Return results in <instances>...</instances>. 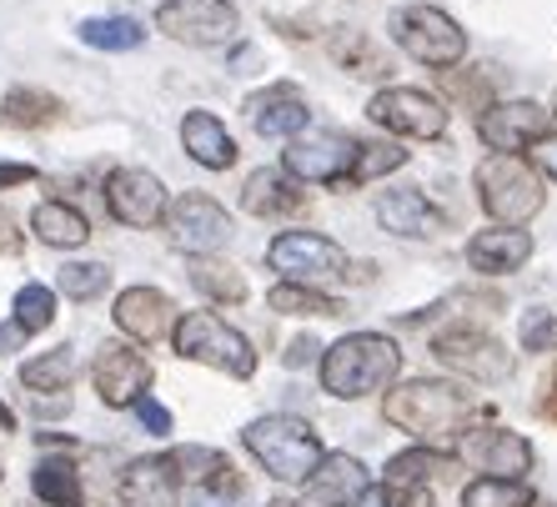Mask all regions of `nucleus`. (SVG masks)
<instances>
[{"label":"nucleus","mask_w":557,"mask_h":507,"mask_svg":"<svg viewBox=\"0 0 557 507\" xmlns=\"http://www.w3.org/2000/svg\"><path fill=\"white\" fill-rule=\"evenodd\" d=\"M382 417H387L392 428L412 432L422 447L442 453L447 443H457L467 428V417H472V397H467L457 382H407V387L387 392V403H382Z\"/></svg>","instance_id":"1"},{"label":"nucleus","mask_w":557,"mask_h":507,"mask_svg":"<svg viewBox=\"0 0 557 507\" xmlns=\"http://www.w3.org/2000/svg\"><path fill=\"white\" fill-rule=\"evenodd\" d=\"M397 372H403V351H397L392 337H382V332H351L337 347H326V357H322V387L332 397H347V403L387 387Z\"/></svg>","instance_id":"2"},{"label":"nucleus","mask_w":557,"mask_h":507,"mask_svg":"<svg viewBox=\"0 0 557 507\" xmlns=\"http://www.w3.org/2000/svg\"><path fill=\"white\" fill-rule=\"evenodd\" d=\"M247 453L257 457L261 468L272 472L276 482H307L311 478V468L322 462V437L311 432V422H301V417H286V412H276V417H257L247 432Z\"/></svg>","instance_id":"3"},{"label":"nucleus","mask_w":557,"mask_h":507,"mask_svg":"<svg viewBox=\"0 0 557 507\" xmlns=\"http://www.w3.org/2000/svg\"><path fill=\"white\" fill-rule=\"evenodd\" d=\"M478 196H482V207H487V217L497 226H512V232H522L543 211V182H537V171L522 157H497V151L482 157Z\"/></svg>","instance_id":"4"},{"label":"nucleus","mask_w":557,"mask_h":507,"mask_svg":"<svg viewBox=\"0 0 557 507\" xmlns=\"http://www.w3.org/2000/svg\"><path fill=\"white\" fill-rule=\"evenodd\" d=\"M176 351L191 357V362L216 367V372H226V378H251V372H257V351H251V342L242 337L236 326L221 322L216 312H186L182 322H176Z\"/></svg>","instance_id":"5"},{"label":"nucleus","mask_w":557,"mask_h":507,"mask_svg":"<svg viewBox=\"0 0 557 507\" xmlns=\"http://www.w3.org/2000/svg\"><path fill=\"white\" fill-rule=\"evenodd\" d=\"M392 36H397V46L417 65H432V71H453L467 55V30L447 11H437V5H407V11H397Z\"/></svg>","instance_id":"6"},{"label":"nucleus","mask_w":557,"mask_h":507,"mask_svg":"<svg viewBox=\"0 0 557 507\" xmlns=\"http://www.w3.org/2000/svg\"><path fill=\"white\" fill-rule=\"evenodd\" d=\"M267 261H272V272H282L292 286H317V292H322V282H342V276L351 272L347 251L317 232H282L272 247H267Z\"/></svg>","instance_id":"7"},{"label":"nucleus","mask_w":557,"mask_h":507,"mask_svg":"<svg viewBox=\"0 0 557 507\" xmlns=\"http://www.w3.org/2000/svg\"><path fill=\"white\" fill-rule=\"evenodd\" d=\"M156 30H166L182 46H226L242 30V15L232 0H161Z\"/></svg>","instance_id":"8"},{"label":"nucleus","mask_w":557,"mask_h":507,"mask_svg":"<svg viewBox=\"0 0 557 507\" xmlns=\"http://www.w3.org/2000/svg\"><path fill=\"white\" fill-rule=\"evenodd\" d=\"M432 351H437L442 367L462 372L467 382H507L512 378V357L497 337L478 332V326H447L432 337Z\"/></svg>","instance_id":"9"},{"label":"nucleus","mask_w":557,"mask_h":507,"mask_svg":"<svg viewBox=\"0 0 557 507\" xmlns=\"http://www.w3.org/2000/svg\"><path fill=\"white\" fill-rule=\"evenodd\" d=\"M351 161H357V141H351L347 131H301L292 136L286 146L282 166L307 186H322V182H342L351 176Z\"/></svg>","instance_id":"10"},{"label":"nucleus","mask_w":557,"mask_h":507,"mask_svg":"<svg viewBox=\"0 0 557 507\" xmlns=\"http://www.w3.org/2000/svg\"><path fill=\"white\" fill-rule=\"evenodd\" d=\"M367 116L376 126L397 131V136H417V141H437L447 131V111H442L437 96L417 91V86H387L367 101Z\"/></svg>","instance_id":"11"},{"label":"nucleus","mask_w":557,"mask_h":507,"mask_svg":"<svg viewBox=\"0 0 557 507\" xmlns=\"http://www.w3.org/2000/svg\"><path fill=\"white\" fill-rule=\"evenodd\" d=\"M166 217H171V236H176V247H186L191 257H211L216 247L232 242V217H226V207L211 201L207 191H182L166 207Z\"/></svg>","instance_id":"12"},{"label":"nucleus","mask_w":557,"mask_h":507,"mask_svg":"<svg viewBox=\"0 0 557 507\" xmlns=\"http://www.w3.org/2000/svg\"><path fill=\"white\" fill-rule=\"evenodd\" d=\"M106 211H111L121 226L146 232V226H156L166 217V186L141 166H121L106 176Z\"/></svg>","instance_id":"13"},{"label":"nucleus","mask_w":557,"mask_h":507,"mask_svg":"<svg viewBox=\"0 0 557 507\" xmlns=\"http://www.w3.org/2000/svg\"><path fill=\"white\" fill-rule=\"evenodd\" d=\"M478 136L497 157H518L522 146H537L547 136V106L537 101H493L478 116Z\"/></svg>","instance_id":"14"},{"label":"nucleus","mask_w":557,"mask_h":507,"mask_svg":"<svg viewBox=\"0 0 557 507\" xmlns=\"http://www.w3.org/2000/svg\"><path fill=\"white\" fill-rule=\"evenodd\" d=\"M91 378L106 407H136L146 397V387H151V362L136 347H126V342H106L96 351Z\"/></svg>","instance_id":"15"},{"label":"nucleus","mask_w":557,"mask_h":507,"mask_svg":"<svg viewBox=\"0 0 557 507\" xmlns=\"http://www.w3.org/2000/svg\"><path fill=\"white\" fill-rule=\"evenodd\" d=\"M367 493V468L347 453H326L307 478V493L297 507H351Z\"/></svg>","instance_id":"16"},{"label":"nucleus","mask_w":557,"mask_h":507,"mask_svg":"<svg viewBox=\"0 0 557 507\" xmlns=\"http://www.w3.org/2000/svg\"><path fill=\"white\" fill-rule=\"evenodd\" d=\"M247 116H251V126H257L261 136H301L307 121H311V106H307V96H301L292 81H282V86H267V91L251 96Z\"/></svg>","instance_id":"17"},{"label":"nucleus","mask_w":557,"mask_h":507,"mask_svg":"<svg viewBox=\"0 0 557 507\" xmlns=\"http://www.w3.org/2000/svg\"><path fill=\"white\" fill-rule=\"evenodd\" d=\"M171 297L166 292H156V286H126L116 297V326L126 337L136 342H156L171 332Z\"/></svg>","instance_id":"18"},{"label":"nucleus","mask_w":557,"mask_h":507,"mask_svg":"<svg viewBox=\"0 0 557 507\" xmlns=\"http://www.w3.org/2000/svg\"><path fill=\"white\" fill-rule=\"evenodd\" d=\"M376 222L387 226V232L407 236V242H422V236L442 232V211L417 186H397V191H387L376 201Z\"/></svg>","instance_id":"19"},{"label":"nucleus","mask_w":557,"mask_h":507,"mask_svg":"<svg viewBox=\"0 0 557 507\" xmlns=\"http://www.w3.org/2000/svg\"><path fill=\"white\" fill-rule=\"evenodd\" d=\"M182 482L171 472V457H136L121 472V503L126 507H176Z\"/></svg>","instance_id":"20"},{"label":"nucleus","mask_w":557,"mask_h":507,"mask_svg":"<svg viewBox=\"0 0 557 507\" xmlns=\"http://www.w3.org/2000/svg\"><path fill=\"white\" fill-rule=\"evenodd\" d=\"M528 257H532V236L512 232V226H493V232H478L472 242H467V261H472V272H487V276L518 272Z\"/></svg>","instance_id":"21"},{"label":"nucleus","mask_w":557,"mask_h":507,"mask_svg":"<svg viewBox=\"0 0 557 507\" xmlns=\"http://www.w3.org/2000/svg\"><path fill=\"white\" fill-rule=\"evenodd\" d=\"M182 146H186V157L207 171H226L236 161L232 131L221 126V116H211V111H191L182 121Z\"/></svg>","instance_id":"22"},{"label":"nucleus","mask_w":557,"mask_h":507,"mask_svg":"<svg viewBox=\"0 0 557 507\" xmlns=\"http://www.w3.org/2000/svg\"><path fill=\"white\" fill-rule=\"evenodd\" d=\"M467 453L482 462L487 478H507V482H522V472L532 468V443L522 432H482L478 443H467Z\"/></svg>","instance_id":"23"},{"label":"nucleus","mask_w":557,"mask_h":507,"mask_svg":"<svg viewBox=\"0 0 557 507\" xmlns=\"http://www.w3.org/2000/svg\"><path fill=\"white\" fill-rule=\"evenodd\" d=\"M30 232H36V242H46V247H55V251H76L91 242L86 217H81L76 207H65V201H40V207L30 211Z\"/></svg>","instance_id":"24"},{"label":"nucleus","mask_w":557,"mask_h":507,"mask_svg":"<svg viewBox=\"0 0 557 507\" xmlns=\"http://www.w3.org/2000/svg\"><path fill=\"white\" fill-rule=\"evenodd\" d=\"M242 207H247L251 217H292V211L307 207V191H297V186L286 182V176H276V171H251L247 186H242Z\"/></svg>","instance_id":"25"},{"label":"nucleus","mask_w":557,"mask_h":507,"mask_svg":"<svg viewBox=\"0 0 557 507\" xmlns=\"http://www.w3.org/2000/svg\"><path fill=\"white\" fill-rule=\"evenodd\" d=\"M326 51H332V61L347 65L351 76H362V81H382L392 71L387 51H382L367 30H337V36L326 40Z\"/></svg>","instance_id":"26"},{"label":"nucleus","mask_w":557,"mask_h":507,"mask_svg":"<svg viewBox=\"0 0 557 507\" xmlns=\"http://www.w3.org/2000/svg\"><path fill=\"white\" fill-rule=\"evenodd\" d=\"M61 96L51 91H36V86H15L5 101H0V121L5 126H26V131H40V126H55L61 121Z\"/></svg>","instance_id":"27"},{"label":"nucleus","mask_w":557,"mask_h":507,"mask_svg":"<svg viewBox=\"0 0 557 507\" xmlns=\"http://www.w3.org/2000/svg\"><path fill=\"white\" fill-rule=\"evenodd\" d=\"M191 286L201 292V297H211V301H247V276L236 272L232 261H221V257H191Z\"/></svg>","instance_id":"28"},{"label":"nucleus","mask_w":557,"mask_h":507,"mask_svg":"<svg viewBox=\"0 0 557 507\" xmlns=\"http://www.w3.org/2000/svg\"><path fill=\"white\" fill-rule=\"evenodd\" d=\"M30 487L46 507H81V472L65 457H40L30 472Z\"/></svg>","instance_id":"29"},{"label":"nucleus","mask_w":557,"mask_h":507,"mask_svg":"<svg viewBox=\"0 0 557 507\" xmlns=\"http://www.w3.org/2000/svg\"><path fill=\"white\" fill-rule=\"evenodd\" d=\"M81 40L96 51H136L146 40V26L131 15H91V21H81Z\"/></svg>","instance_id":"30"},{"label":"nucleus","mask_w":557,"mask_h":507,"mask_svg":"<svg viewBox=\"0 0 557 507\" xmlns=\"http://www.w3.org/2000/svg\"><path fill=\"white\" fill-rule=\"evenodd\" d=\"M171 472H176V482H186V487H211V482L221 478V472H232V462H226V453H216V447H176L171 453Z\"/></svg>","instance_id":"31"},{"label":"nucleus","mask_w":557,"mask_h":507,"mask_svg":"<svg viewBox=\"0 0 557 507\" xmlns=\"http://www.w3.org/2000/svg\"><path fill=\"white\" fill-rule=\"evenodd\" d=\"M453 468L447 453H432V447H407L387 462V487H428V478Z\"/></svg>","instance_id":"32"},{"label":"nucleus","mask_w":557,"mask_h":507,"mask_svg":"<svg viewBox=\"0 0 557 507\" xmlns=\"http://www.w3.org/2000/svg\"><path fill=\"white\" fill-rule=\"evenodd\" d=\"M267 307L272 312H286V317H342V301L326 297V292H317V286H272L267 292Z\"/></svg>","instance_id":"33"},{"label":"nucleus","mask_w":557,"mask_h":507,"mask_svg":"<svg viewBox=\"0 0 557 507\" xmlns=\"http://www.w3.org/2000/svg\"><path fill=\"white\" fill-rule=\"evenodd\" d=\"M71 378H76V351L71 347H55V351H46V357L21 367V382H26L30 392H65Z\"/></svg>","instance_id":"34"},{"label":"nucleus","mask_w":557,"mask_h":507,"mask_svg":"<svg viewBox=\"0 0 557 507\" xmlns=\"http://www.w3.org/2000/svg\"><path fill=\"white\" fill-rule=\"evenodd\" d=\"M55 286H61L65 297L91 301V297H101L106 286H111V267H106V261H65L61 276H55Z\"/></svg>","instance_id":"35"},{"label":"nucleus","mask_w":557,"mask_h":507,"mask_svg":"<svg viewBox=\"0 0 557 507\" xmlns=\"http://www.w3.org/2000/svg\"><path fill=\"white\" fill-rule=\"evenodd\" d=\"M532 493L507 478H478L462 487V507H528Z\"/></svg>","instance_id":"36"},{"label":"nucleus","mask_w":557,"mask_h":507,"mask_svg":"<svg viewBox=\"0 0 557 507\" xmlns=\"http://www.w3.org/2000/svg\"><path fill=\"white\" fill-rule=\"evenodd\" d=\"M407 166V151L397 141H367L357 146V161H351V176L347 182H376V176H387V171Z\"/></svg>","instance_id":"37"},{"label":"nucleus","mask_w":557,"mask_h":507,"mask_svg":"<svg viewBox=\"0 0 557 507\" xmlns=\"http://www.w3.org/2000/svg\"><path fill=\"white\" fill-rule=\"evenodd\" d=\"M11 322H21L26 332H46V326L55 322V292L40 282H26L21 292H15V317Z\"/></svg>","instance_id":"38"},{"label":"nucleus","mask_w":557,"mask_h":507,"mask_svg":"<svg viewBox=\"0 0 557 507\" xmlns=\"http://www.w3.org/2000/svg\"><path fill=\"white\" fill-rule=\"evenodd\" d=\"M518 337H522V351H547V347H557V322L547 312H528Z\"/></svg>","instance_id":"39"},{"label":"nucleus","mask_w":557,"mask_h":507,"mask_svg":"<svg viewBox=\"0 0 557 507\" xmlns=\"http://www.w3.org/2000/svg\"><path fill=\"white\" fill-rule=\"evenodd\" d=\"M447 91L457 96V101H472L478 106V111H487V96H493V81H487V71H482V76H447Z\"/></svg>","instance_id":"40"},{"label":"nucleus","mask_w":557,"mask_h":507,"mask_svg":"<svg viewBox=\"0 0 557 507\" xmlns=\"http://www.w3.org/2000/svg\"><path fill=\"white\" fill-rule=\"evenodd\" d=\"M136 417H141V428L151 432V437H171V412L156 403V397H141V403H136Z\"/></svg>","instance_id":"41"},{"label":"nucleus","mask_w":557,"mask_h":507,"mask_svg":"<svg viewBox=\"0 0 557 507\" xmlns=\"http://www.w3.org/2000/svg\"><path fill=\"white\" fill-rule=\"evenodd\" d=\"M532 157H537V171H547V176L557 182V131H547L543 141L532 146Z\"/></svg>","instance_id":"42"},{"label":"nucleus","mask_w":557,"mask_h":507,"mask_svg":"<svg viewBox=\"0 0 557 507\" xmlns=\"http://www.w3.org/2000/svg\"><path fill=\"white\" fill-rule=\"evenodd\" d=\"M26 337H30V332H26L21 322H0V357L21 351V347H26Z\"/></svg>","instance_id":"43"},{"label":"nucleus","mask_w":557,"mask_h":507,"mask_svg":"<svg viewBox=\"0 0 557 507\" xmlns=\"http://www.w3.org/2000/svg\"><path fill=\"white\" fill-rule=\"evenodd\" d=\"M36 182V166H21V161H0V186H21Z\"/></svg>","instance_id":"44"},{"label":"nucleus","mask_w":557,"mask_h":507,"mask_svg":"<svg viewBox=\"0 0 557 507\" xmlns=\"http://www.w3.org/2000/svg\"><path fill=\"white\" fill-rule=\"evenodd\" d=\"M317 351H322V347H317V342H311V337H297V342H292V347H286V367H301V362H311Z\"/></svg>","instance_id":"45"},{"label":"nucleus","mask_w":557,"mask_h":507,"mask_svg":"<svg viewBox=\"0 0 557 507\" xmlns=\"http://www.w3.org/2000/svg\"><path fill=\"white\" fill-rule=\"evenodd\" d=\"M21 247V232H15V222L5 217V207H0V251H15Z\"/></svg>","instance_id":"46"},{"label":"nucleus","mask_w":557,"mask_h":507,"mask_svg":"<svg viewBox=\"0 0 557 507\" xmlns=\"http://www.w3.org/2000/svg\"><path fill=\"white\" fill-rule=\"evenodd\" d=\"M351 507H392V497H387V487H367V493L357 497Z\"/></svg>","instance_id":"47"},{"label":"nucleus","mask_w":557,"mask_h":507,"mask_svg":"<svg viewBox=\"0 0 557 507\" xmlns=\"http://www.w3.org/2000/svg\"><path fill=\"white\" fill-rule=\"evenodd\" d=\"M11 428H15V412H11L5 403H0V432H11Z\"/></svg>","instance_id":"48"},{"label":"nucleus","mask_w":557,"mask_h":507,"mask_svg":"<svg viewBox=\"0 0 557 507\" xmlns=\"http://www.w3.org/2000/svg\"><path fill=\"white\" fill-rule=\"evenodd\" d=\"M528 507H553V503H537V497H532V503H528Z\"/></svg>","instance_id":"49"},{"label":"nucleus","mask_w":557,"mask_h":507,"mask_svg":"<svg viewBox=\"0 0 557 507\" xmlns=\"http://www.w3.org/2000/svg\"><path fill=\"white\" fill-rule=\"evenodd\" d=\"M272 507H297V503H286V497H282V503H272Z\"/></svg>","instance_id":"50"},{"label":"nucleus","mask_w":557,"mask_h":507,"mask_svg":"<svg viewBox=\"0 0 557 507\" xmlns=\"http://www.w3.org/2000/svg\"><path fill=\"white\" fill-rule=\"evenodd\" d=\"M553 412H557V397H553Z\"/></svg>","instance_id":"51"}]
</instances>
